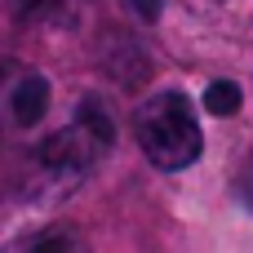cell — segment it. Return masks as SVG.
<instances>
[{"mask_svg": "<svg viewBox=\"0 0 253 253\" xmlns=\"http://www.w3.org/2000/svg\"><path fill=\"white\" fill-rule=\"evenodd\" d=\"M111 138H116V120L107 116V107L98 98H84L80 111H76V120L62 125L58 133H49L36 147V160H31V196L58 200V196L76 191L84 182V173L111 151Z\"/></svg>", "mask_w": 253, "mask_h": 253, "instance_id": "obj_1", "label": "cell"}, {"mask_svg": "<svg viewBox=\"0 0 253 253\" xmlns=\"http://www.w3.org/2000/svg\"><path fill=\"white\" fill-rule=\"evenodd\" d=\"M133 133H138L142 156L156 169H165V173H178V169L196 165L200 160V147H205L196 107H191V98L182 89L151 93L138 107V116H133Z\"/></svg>", "mask_w": 253, "mask_h": 253, "instance_id": "obj_2", "label": "cell"}, {"mask_svg": "<svg viewBox=\"0 0 253 253\" xmlns=\"http://www.w3.org/2000/svg\"><path fill=\"white\" fill-rule=\"evenodd\" d=\"M4 107H9V120L13 129H36L49 111V80L40 71H18L9 80V93H4Z\"/></svg>", "mask_w": 253, "mask_h": 253, "instance_id": "obj_3", "label": "cell"}, {"mask_svg": "<svg viewBox=\"0 0 253 253\" xmlns=\"http://www.w3.org/2000/svg\"><path fill=\"white\" fill-rule=\"evenodd\" d=\"M9 253H80V236L62 222L53 227H40V231H27L22 240H13Z\"/></svg>", "mask_w": 253, "mask_h": 253, "instance_id": "obj_4", "label": "cell"}, {"mask_svg": "<svg viewBox=\"0 0 253 253\" xmlns=\"http://www.w3.org/2000/svg\"><path fill=\"white\" fill-rule=\"evenodd\" d=\"M240 102H245V93H240L236 80H213V84L205 89V111H209V116H236Z\"/></svg>", "mask_w": 253, "mask_h": 253, "instance_id": "obj_5", "label": "cell"}, {"mask_svg": "<svg viewBox=\"0 0 253 253\" xmlns=\"http://www.w3.org/2000/svg\"><path fill=\"white\" fill-rule=\"evenodd\" d=\"M236 200L253 213V151H249V160L240 165V173H236Z\"/></svg>", "mask_w": 253, "mask_h": 253, "instance_id": "obj_6", "label": "cell"}, {"mask_svg": "<svg viewBox=\"0 0 253 253\" xmlns=\"http://www.w3.org/2000/svg\"><path fill=\"white\" fill-rule=\"evenodd\" d=\"M9 4H13V13H18V18H31V13H40L49 0H9Z\"/></svg>", "mask_w": 253, "mask_h": 253, "instance_id": "obj_7", "label": "cell"}, {"mask_svg": "<svg viewBox=\"0 0 253 253\" xmlns=\"http://www.w3.org/2000/svg\"><path fill=\"white\" fill-rule=\"evenodd\" d=\"M133 9H138V13H142V18L151 22V18L160 13V0H133Z\"/></svg>", "mask_w": 253, "mask_h": 253, "instance_id": "obj_8", "label": "cell"}]
</instances>
